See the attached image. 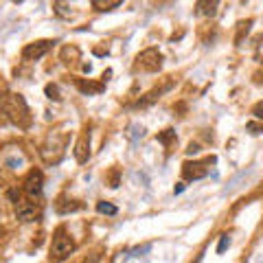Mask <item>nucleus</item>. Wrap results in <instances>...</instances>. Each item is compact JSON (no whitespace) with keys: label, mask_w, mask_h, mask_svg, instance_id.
Instances as JSON below:
<instances>
[{"label":"nucleus","mask_w":263,"mask_h":263,"mask_svg":"<svg viewBox=\"0 0 263 263\" xmlns=\"http://www.w3.org/2000/svg\"><path fill=\"white\" fill-rule=\"evenodd\" d=\"M0 114L7 116V121H11L18 127H26L31 123L29 105L20 94H2L0 96Z\"/></svg>","instance_id":"obj_1"},{"label":"nucleus","mask_w":263,"mask_h":263,"mask_svg":"<svg viewBox=\"0 0 263 263\" xmlns=\"http://www.w3.org/2000/svg\"><path fill=\"white\" fill-rule=\"evenodd\" d=\"M73 250H75L73 239L64 232V228H57V232L53 235V244H51V257L55 261H64Z\"/></svg>","instance_id":"obj_2"},{"label":"nucleus","mask_w":263,"mask_h":263,"mask_svg":"<svg viewBox=\"0 0 263 263\" xmlns=\"http://www.w3.org/2000/svg\"><path fill=\"white\" fill-rule=\"evenodd\" d=\"M160 66H162V55L158 48H147V51H143L136 57V68L145 70V73H156V70H160Z\"/></svg>","instance_id":"obj_3"},{"label":"nucleus","mask_w":263,"mask_h":263,"mask_svg":"<svg viewBox=\"0 0 263 263\" xmlns=\"http://www.w3.org/2000/svg\"><path fill=\"white\" fill-rule=\"evenodd\" d=\"M215 162V156L206 158L204 162H184L182 165V175L184 180H200L208 175V165Z\"/></svg>","instance_id":"obj_4"},{"label":"nucleus","mask_w":263,"mask_h":263,"mask_svg":"<svg viewBox=\"0 0 263 263\" xmlns=\"http://www.w3.org/2000/svg\"><path fill=\"white\" fill-rule=\"evenodd\" d=\"M42 184H44V175L39 169H31L29 175L24 178V193L31 197V200H35V197H39V193H42Z\"/></svg>","instance_id":"obj_5"},{"label":"nucleus","mask_w":263,"mask_h":263,"mask_svg":"<svg viewBox=\"0 0 263 263\" xmlns=\"http://www.w3.org/2000/svg\"><path fill=\"white\" fill-rule=\"evenodd\" d=\"M51 46H53L51 39H39V42L26 44V46L22 48V57H24V59H31V61L42 59V57L51 51Z\"/></svg>","instance_id":"obj_6"},{"label":"nucleus","mask_w":263,"mask_h":263,"mask_svg":"<svg viewBox=\"0 0 263 263\" xmlns=\"http://www.w3.org/2000/svg\"><path fill=\"white\" fill-rule=\"evenodd\" d=\"M39 215V206L31 200H20L16 204V217L20 222H33L35 217Z\"/></svg>","instance_id":"obj_7"},{"label":"nucleus","mask_w":263,"mask_h":263,"mask_svg":"<svg viewBox=\"0 0 263 263\" xmlns=\"http://www.w3.org/2000/svg\"><path fill=\"white\" fill-rule=\"evenodd\" d=\"M75 158H77V162H88V158H90V132H83L81 138L77 140Z\"/></svg>","instance_id":"obj_8"},{"label":"nucleus","mask_w":263,"mask_h":263,"mask_svg":"<svg viewBox=\"0 0 263 263\" xmlns=\"http://www.w3.org/2000/svg\"><path fill=\"white\" fill-rule=\"evenodd\" d=\"M55 208L59 215H68V213H75V210H81L83 204L81 202H75V200H64V197H59V200L55 202Z\"/></svg>","instance_id":"obj_9"},{"label":"nucleus","mask_w":263,"mask_h":263,"mask_svg":"<svg viewBox=\"0 0 263 263\" xmlns=\"http://www.w3.org/2000/svg\"><path fill=\"white\" fill-rule=\"evenodd\" d=\"M77 88L83 92V94H99L103 90V83H92V81H86V79H77Z\"/></svg>","instance_id":"obj_10"},{"label":"nucleus","mask_w":263,"mask_h":263,"mask_svg":"<svg viewBox=\"0 0 263 263\" xmlns=\"http://www.w3.org/2000/svg\"><path fill=\"white\" fill-rule=\"evenodd\" d=\"M195 7L200 16H215V11H217V2H197Z\"/></svg>","instance_id":"obj_11"},{"label":"nucleus","mask_w":263,"mask_h":263,"mask_svg":"<svg viewBox=\"0 0 263 263\" xmlns=\"http://www.w3.org/2000/svg\"><path fill=\"white\" fill-rule=\"evenodd\" d=\"M96 210H99L101 215H116L118 208L114 204H110V202H96Z\"/></svg>","instance_id":"obj_12"},{"label":"nucleus","mask_w":263,"mask_h":263,"mask_svg":"<svg viewBox=\"0 0 263 263\" xmlns=\"http://www.w3.org/2000/svg\"><path fill=\"white\" fill-rule=\"evenodd\" d=\"M173 140H175V132L173 130H165L162 134H158V143H162L165 147H171Z\"/></svg>","instance_id":"obj_13"},{"label":"nucleus","mask_w":263,"mask_h":263,"mask_svg":"<svg viewBox=\"0 0 263 263\" xmlns=\"http://www.w3.org/2000/svg\"><path fill=\"white\" fill-rule=\"evenodd\" d=\"M92 7L99 9V11H110V9H114V7H121V0H114V2H101V0H94Z\"/></svg>","instance_id":"obj_14"},{"label":"nucleus","mask_w":263,"mask_h":263,"mask_svg":"<svg viewBox=\"0 0 263 263\" xmlns=\"http://www.w3.org/2000/svg\"><path fill=\"white\" fill-rule=\"evenodd\" d=\"M143 134H145V130L138 125V123L130 125V130H127V136H130V140H138V138H143Z\"/></svg>","instance_id":"obj_15"},{"label":"nucleus","mask_w":263,"mask_h":263,"mask_svg":"<svg viewBox=\"0 0 263 263\" xmlns=\"http://www.w3.org/2000/svg\"><path fill=\"white\" fill-rule=\"evenodd\" d=\"M46 96H48V99L59 101L61 99V96H59V88H57L55 83H48V86H46Z\"/></svg>","instance_id":"obj_16"},{"label":"nucleus","mask_w":263,"mask_h":263,"mask_svg":"<svg viewBox=\"0 0 263 263\" xmlns=\"http://www.w3.org/2000/svg\"><path fill=\"white\" fill-rule=\"evenodd\" d=\"M228 245H230V237H228V235H222V239H219V244H217V254H224V252H226Z\"/></svg>","instance_id":"obj_17"},{"label":"nucleus","mask_w":263,"mask_h":263,"mask_svg":"<svg viewBox=\"0 0 263 263\" xmlns=\"http://www.w3.org/2000/svg\"><path fill=\"white\" fill-rule=\"evenodd\" d=\"M7 197L13 202V204H18V202H20V191H18V188H9V191H7Z\"/></svg>","instance_id":"obj_18"},{"label":"nucleus","mask_w":263,"mask_h":263,"mask_svg":"<svg viewBox=\"0 0 263 263\" xmlns=\"http://www.w3.org/2000/svg\"><path fill=\"white\" fill-rule=\"evenodd\" d=\"M252 114H254L257 118H263V103H257V105H254V108H252Z\"/></svg>","instance_id":"obj_19"},{"label":"nucleus","mask_w":263,"mask_h":263,"mask_svg":"<svg viewBox=\"0 0 263 263\" xmlns=\"http://www.w3.org/2000/svg\"><path fill=\"white\" fill-rule=\"evenodd\" d=\"M197 151H200V145H197V143H191V145L187 147V153H188V156H195Z\"/></svg>","instance_id":"obj_20"},{"label":"nucleus","mask_w":263,"mask_h":263,"mask_svg":"<svg viewBox=\"0 0 263 263\" xmlns=\"http://www.w3.org/2000/svg\"><path fill=\"white\" fill-rule=\"evenodd\" d=\"M96 261H99V254H94V257H92V259H86V261H83V263H96Z\"/></svg>","instance_id":"obj_21"},{"label":"nucleus","mask_w":263,"mask_h":263,"mask_svg":"<svg viewBox=\"0 0 263 263\" xmlns=\"http://www.w3.org/2000/svg\"><path fill=\"white\" fill-rule=\"evenodd\" d=\"M184 191V184H178V187L173 188V193H182Z\"/></svg>","instance_id":"obj_22"},{"label":"nucleus","mask_w":263,"mask_h":263,"mask_svg":"<svg viewBox=\"0 0 263 263\" xmlns=\"http://www.w3.org/2000/svg\"><path fill=\"white\" fill-rule=\"evenodd\" d=\"M200 261H202V257H197V259H195V261H193V263H200Z\"/></svg>","instance_id":"obj_23"},{"label":"nucleus","mask_w":263,"mask_h":263,"mask_svg":"<svg viewBox=\"0 0 263 263\" xmlns=\"http://www.w3.org/2000/svg\"><path fill=\"white\" fill-rule=\"evenodd\" d=\"M261 132H263V127H261Z\"/></svg>","instance_id":"obj_24"}]
</instances>
